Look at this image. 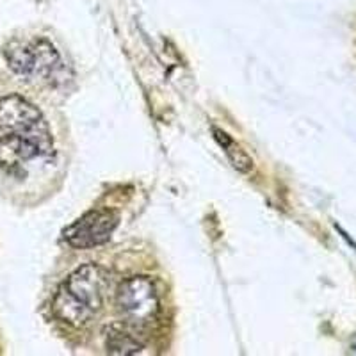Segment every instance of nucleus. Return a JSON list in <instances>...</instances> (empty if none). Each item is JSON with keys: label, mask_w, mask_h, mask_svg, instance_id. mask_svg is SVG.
I'll list each match as a JSON object with an SVG mask.
<instances>
[{"label": "nucleus", "mask_w": 356, "mask_h": 356, "mask_svg": "<svg viewBox=\"0 0 356 356\" xmlns=\"http://www.w3.org/2000/svg\"><path fill=\"white\" fill-rule=\"evenodd\" d=\"M54 154L52 132L40 109L20 95L0 98V164L18 170Z\"/></svg>", "instance_id": "nucleus-1"}, {"label": "nucleus", "mask_w": 356, "mask_h": 356, "mask_svg": "<svg viewBox=\"0 0 356 356\" xmlns=\"http://www.w3.org/2000/svg\"><path fill=\"white\" fill-rule=\"evenodd\" d=\"M107 269L98 264H84L68 276L54 298V316L73 328H82L100 314L109 296Z\"/></svg>", "instance_id": "nucleus-2"}, {"label": "nucleus", "mask_w": 356, "mask_h": 356, "mask_svg": "<svg viewBox=\"0 0 356 356\" xmlns=\"http://www.w3.org/2000/svg\"><path fill=\"white\" fill-rule=\"evenodd\" d=\"M9 68L22 77L52 82L61 70V57L49 40L11 41L4 50Z\"/></svg>", "instance_id": "nucleus-3"}, {"label": "nucleus", "mask_w": 356, "mask_h": 356, "mask_svg": "<svg viewBox=\"0 0 356 356\" xmlns=\"http://www.w3.org/2000/svg\"><path fill=\"white\" fill-rule=\"evenodd\" d=\"M116 307L123 323L145 332L161 314V300L150 276H132L116 291Z\"/></svg>", "instance_id": "nucleus-4"}, {"label": "nucleus", "mask_w": 356, "mask_h": 356, "mask_svg": "<svg viewBox=\"0 0 356 356\" xmlns=\"http://www.w3.org/2000/svg\"><path fill=\"white\" fill-rule=\"evenodd\" d=\"M116 212L113 211H91L72 222L65 230V241L77 250H89L100 246L111 239L118 227Z\"/></svg>", "instance_id": "nucleus-5"}, {"label": "nucleus", "mask_w": 356, "mask_h": 356, "mask_svg": "<svg viewBox=\"0 0 356 356\" xmlns=\"http://www.w3.org/2000/svg\"><path fill=\"white\" fill-rule=\"evenodd\" d=\"M145 346V332L134 328V326L123 323V321L122 324H113V326H109V330H107L106 348L107 353H111V355H136V353H141Z\"/></svg>", "instance_id": "nucleus-6"}, {"label": "nucleus", "mask_w": 356, "mask_h": 356, "mask_svg": "<svg viewBox=\"0 0 356 356\" xmlns=\"http://www.w3.org/2000/svg\"><path fill=\"white\" fill-rule=\"evenodd\" d=\"M212 134H214L216 141L221 145V148L225 150L227 157L230 159V162L234 164L235 170H239L241 173H248V171L253 168V161H251L250 155L241 148V145L234 141V139L228 136L227 132H222L219 129H212Z\"/></svg>", "instance_id": "nucleus-7"}, {"label": "nucleus", "mask_w": 356, "mask_h": 356, "mask_svg": "<svg viewBox=\"0 0 356 356\" xmlns=\"http://www.w3.org/2000/svg\"><path fill=\"white\" fill-rule=\"evenodd\" d=\"M351 349H353V353H356V337H355V340L351 342Z\"/></svg>", "instance_id": "nucleus-8"}]
</instances>
